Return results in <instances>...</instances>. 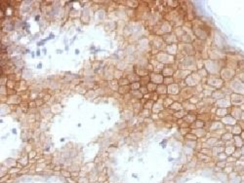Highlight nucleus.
<instances>
[{"instance_id": "f257e3e1", "label": "nucleus", "mask_w": 244, "mask_h": 183, "mask_svg": "<svg viewBox=\"0 0 244 183\" xmlns=\"http://www.w3.org/2000/svg\"><path fill=\"white\" fill-rule=\"evenodd\" d=\"M228 86L231 89L232 93L243 94L244 96V83L241 80H239L236 76H235V78H233L231 81H229Z\"/></svg>"}, {"instance_id": "f03ea898", "label": "nucleus", "mask_w": 244, "mask_h": 183, "mask_svg": "<svg viewBox=\"0 0 244 183\" xmlns=\"http://www.w3.org/2000/svg\"><path fill=\"white\" fill-rule=\"evenodd\" d=\"M231 103L232 106H240L244 103V96L243 94H234L232 93L231 96Z\"/></svg>"}, {"instance_id": "7ed1b4c3", "label": "nucleus", "mask_w": 244, "mask_h": 183, "mask_svg": "<svg viewBox=\"0 0 244 183\" xmlns=\"http://www.w3.org/2000/svg\"><path fill=\"white\" fill-rule=\"evenodd\" d=\"M242 114V110L239 106H231L229 108V115L232 116L235 120H240Z\"/></svg>"}, {"instance_id": "20e7f679", "label": "nucleus", "mask_w": 244, "mask_h": 183, "mask_svg": "<svg viewBox=\"0 0 244 183\" xmlns=\"http://www.w3.org/2000/svg\"><path fill=\"white\" fill-rule=\"evenodd\" d=\"M223 124H225L226 126H234L236 125V123H237V120H235L234 118L232 117V116L231 115H227V116H225L224 118H223V121H222Z\"/></svg>"}, {"instance_id": "39448f33", "label": "nucleus", "mask_w": 244, "mask_h": 183, "mask_svg": "<svg viewBox=\"0 0 244 183\" xmlns=\"http://www.w3.org/2000/svg\"><path fill=\"white\" fill-rule=\"evenodd\" d=\"M233 144H234L235 148H241L244 145V140L241 138L240 135H233Z\"/></svg>"}, {"instance_id": "423d86ee", "label": "nucleus", "mask_w": 244, "mask_h": 183, "mask_svg": "<svg viewBox=\"0 0 244 183\" xmlns=\"http://www.w3.org/2000/svg\"><path fill=\"white\" fill-rule=\"evenodd\" d=\"M242 132V129L240 128V127L236 124L232 127V130H231V133L233 135H240V133Z\"/></svg>"}, {"instance_id": "0eeeda50", "label": "nucleus", "mask_w": 244, "mask_h": 183, "mask_svg": "<svg viewBox=\"0 0 244 183\" xmlns=\"http://www.w3.org/2000/svg\"><path fill=\"white\" fill-rule=\"evenodd\" d=\"M217 115L221 116L222 118H224L225 116L229 115V108H219L217 110Z\"/></svg>"}, {"instance_id": "6e6552de", "label": "nucleus", "mask_w": 244, "mask_h": 183, "mask_svg": "<svg viewBox=\"0 0 244 183\" xmlns=\"http://www.w3.org/2000/svg\"><path fill=\"white\" fill-rule=\"evenodd\" d=\"M236 73H244V59H241V61H238Z\"/></svg>"}, {"instance_id": "1a4fd4ad", "label": "nucleus", "mask_w": 244, "mask_h": 183, "mask_svg": "<svg viewBox=\"0 0 244 183\" xmlns=\"http://www.w3.org/2000/svg\"><path fill=\"white\" fill-rule=\"evenodd\" d=\"M233 138V135L231 132H225L224 135H222V139L225 140V141H229V140H232Z\"/></svg>"}, {"instance_id": "9d476101", "label": "nucleus", "mask_w": 244, "mask_h": 183, "mask_svg": "<svg viewBox=\"0 0 244 183\" xmlns=\"http://www.w3.org/2000/svg\"><path fill=\"white\" fill-rule=\"evenodd\" d=\"M236 77L244 83V73H236Z\"/></svg>"}, {"instance_id": "9b49d317", "label": "nucleus", "mask_w": 244, "mask_h": 183, "mask_svg": "<svg viewBox=\"0 0 244 183\" xmlns=\"http://www.w3.org/2000/svg\"><path fill=\"white\" fill-rule=\"evenodd\" d=\"M236 124H237L240 128L242 129V131H244V121H242V120H237V123H236Z\"/></svg>"}, {"instance_id": "f8f14e48", "label": "nucleus", "mask_w": 244, "mask_h": 183, "mask_svg": "<svg viewBox=\"0 0 244 183\" xmlns=\"http://www.w3.org/2000/svg\"><path fill=\"white\" fill-rule=\"evenodd\" d=\"M240 136H241V138L244 140V131H242V132H241V133H240Z\"/></svg>"}, {"instance_id": "ddd939ff", "label": "nucleus", "mask_w": 244, "mask_h": 183, "mask_svg": "<svg viewBox=\"0 0 244 183\" xmlns=\"http://www.w3.org/2000/svg\"><path fill=\"white\" fill-rule=\"evenodd\" d=\"M240 120L244 121V111H242V114H241V118H240Z\"/></svg>"}, {"instance_id": "4468645a", "label": "nucleus", "mask_w": 244, "mask_h": 183, "mask_svg": "<svg viewBox=\"0 0 244 183\" xmlns=\"http://www.w3.org/2000/svg\"><path fill=\"white\" fill-rule=\"evenodd\" d=\"M239 107H240V109H241V110H242V111H244V103H243L242 105H240V106H239Z\"/></svg>"}]
</instances>
